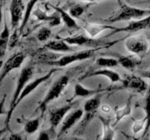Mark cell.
<instances>
[{
    "label": "cell",
    "instance_id": "cell-31",
    "mask_svg": "<svg viewBox=\"0 0 150 140\" xmlns=\"http://www.w3.org/2000/svg\"><path fill=\"white\" fill-rule=\"evenodd\" d=\"M54 128H51L48 130H43L40 132L38 134V139H52V136L55 135V131H54Z\"/></svg>",
    "mask_w": 150,
    "mask_h": 140
},
{
    "label": "cell",
    "instance_id": "cell-16",
    "mask_svg": "<svg viewBox=\"0 0 150 140\" xmlns=\"http://www.w3.org/2000/svg\"><path fill=\"white\" fill-rule=\"evenodd\" d=\"M33 15L37 18L38 20H41V21L48 22V25L51 27H54V26H59L62 23V18L60 17V15L59 14V13L57 11H56L53 15H48L45 12L42 11V10H40L38 7V8H37L34 11Z\"/></svg>",
    "mask_w": 150,
    "mask_h": 140
},
{
    "label": "cell",
    "instance_id": "cell-20",
    "mask_svg": "<svg viewBox=\"0 0 150 140\" xmlns=\"http://www.w3.org/2000/svg\"><path fill=\"white\" fill-rule=\"evenodd\" d=\"M83 29L86 30L89 34V36L95 38L97 35L100 34L103 31L105 30V29H117V27H114L111 26H108V25L104 24H97V23H90L85 22L84 25H83Z\"/></svg>",
    "mask_w": 150,
    "mask_h": 140
},
{
    "label": "cell",
    "instance_id": "cell-26",
    "mask_svg": "<svg viewBox=\"0 0 150 140\" xmlns=\"http://www.w3.org/2000/svg\"><path fill=\"white\" fill-rule=\"evenodd\" d=\"M38 1H40V0H29L28 1L27 4L26 6V10H25V13L24 15H23V20H22L21 24L20 29H19V32L20 33H21L23 29H24V27L26 26V23L29 21V19L30 18L31 14H32V12L33 10L34 7H35V4H37Z\"/></svg>",
    "mask_w": 150,
    "mask_h": 140
},
{
    "label": "cell",
    "instance_id": "cell-35",
    "mask_svg": "<svg viewBox=\"0 0 150 140\" xmlns=\"http://www.w3.org/2000/svg\"><path fill=\"white\" fill-rule=\"evenodd\" d=\"M6 96H7V95L4 94V96H3L2 99H1V101L0 102V115L6 114V112L4 109V102H5Z\"/></svg>",
    "mask_w": 150,
    "mask_h": 140
},
{
    "label": "cell",
    "instance_id": "cell-39",
    "mask_svg": "<svg viewBox=\"0 0 150 140\" xmlns=\"http://www.w3.org/2000/svg\"><path fill=\"white\" fill-rule=\"evenodd\" d=\"M141 77H145V78L150 79V71H144L140 72Z\"/></svg>",
    "mask_w": 150,
    "mask_h": 140
},
{
    "label": "cell",
    "instance_id": "cell-3",
    "mask_svg": "<svg viewBox=\"0 0 150 140\" xmlns=\"http://www.w3.org/2000/svg\"><path fill=\"white\" fill-rule=\"evenodd\" d=\"M119 3H120V9L118 12L111 17L105 19L104 21L109 23H115V22L144 18L150 15V10H144V9L131 7L122 1H120Z\"/></svg>",
    "mask_w": 150,
    "mask_h": 140
},
{
    "label": "cell",
    "instance_id": "cell-25",
    "mask_svg": "<svg viewBox=\"0 0 150 140\" xmlns=\"http://www.w3.org/2000/svg\"><path fill=\"white\" fill-rule=\"evenodd\" d=\"M91 5H92V3H89V4H74L69 9V13L74 18H79L80 16L86 10H87V9Z\"/></svg>",
    "mask_w": 150,
    "mask_h": 140
},
{
    "label": "cell",
    "instance_id": "cell-23",
    "mask_svg": "<svg viewBox=\"0 0 150 140\" xmlns=\"http://www.w3.org/2000/svg\"><path fill=\"white\" fill-rule=\"evenodd\" d=\"M131 99L132 96L129 97L128 101L127 104L123 108L120 109H117L115 112V122L113 124V125H116L122 119L125 118L126 116H128L131 113Z\"/></svg>",
    "mask_w": 150,
    "mask_h": 140
},
{
    "label": "cell",
    "instance_id": "cell-37",
    "mask_svg": "<svg viewBox=\"0 0 150 140\" xmlns=\"http://www.w3.org/2000/svg\"><path fill=\"white\" fill-rule=\"evenodd\" d=\"M8 42L7 40H4L0 38V48H8Z\"/></svg>",
    "mask_w": 150,
    "mask_h": 140
},
{
    "label": "cell",
    "instance_id": "cell-18",
    "mask_svg": "<svg viewBox=\"0 0 150 140\" xmlns=\"http://www.w3.org/2000/svg\"><path fill=\"white\" fill-rule=\"evenodd\" d=\"M117 59L118 60L119 64L127 70L133 71L135 69L137 68L142 64V59L140 57L135 55H117Z\"/></svg>",
    "mask_w": 150,
    "mask_h": 140
},
{
    "label": "cell",
    "instance_id": "cell-24",
    "mask_svg": "<svg viewBox=\"0 0 150 140\" xmlns=\"http://www.w3.org/2000/svg\"><path fill=\"white\" fill-rule=\"evenodd\" d=\"M101 123L103 125V139H113L114 138V129L111 127L110 121L108 120L105 119L102 116L99 117Z\"/></svg>",
    "mask_w": 150,
    "mask_h": 140
},
{
    "label": "cell",
    "instance_id": "cell-13",
    "mask_svg": "<svg viewBox=\"0 0 150 140\" xmlns=\"http://www.w3.org/2000/svg\"><path fill=\"white\" fill-rule=\"evenodd\" d=\"M83 109H77L72 112L71 113L69 114L65 117L64 121L62 123L61 128H60L59 131L57 134V137L60 138L69 129L74 126L79 120L82 118L83 115Z\"/></svg>",
    "mask_w": 150,
    "mask_h": 140
},
{
    "label": "cell",
    "instance_id": "cell-4",
    "mask_svg": "<svg viewBox=\"0 0 150 140\" xmlns=\"http://www.w3.org/2000/svg\"><path fill=\"white\" fill-rule=\"evenodd\" d=\"M70 82V77L67 74L62 75L57 81L52 85L51 88L47 93L46 96L43 99V100L39 104L38 106L36 109V112H41V113L43 114L44 112L46 109L47 105L56 99L59 98L63 90L65 89L67 85Z\"/></svg>",
    "mask_w": 150,
    "mask_h": 140
},
{
    "label": "cell",
    "instance_id": "cell-45",
    "mask_svg": "<svg viewBox=\"0 0 150 140\" xmlns=\"http://www.w3.org/2000/svg\"><path fill=\"white\" fill-rule=\"evenodd\" d=\"M40 1H45V0H40Z\"/></svg>",
    "mask_w": 150,
    "mask_h": 140
},
{
    "label": "cell",
    "instance_id": "cell-30",
    "mask_svg": "<svg viewBox=\"0 0 150 140\" xmlns=\"http://www.w3.org/2000/svg\"><path fill=\"white\" fill-rule=\"evenodd\" d=\"M51 34H52V33H51V31L49 28L42 27L38 32L37 37L40 42H45L48 40V39L51 36Z\"/></svg>",
    "mask_w": 150,
    "mask_h": 140
},
{
    "label": "cell",
    "instance_id": "cell-33",
    "mask_svg": "<svg viewBox=\"0 0 150 140\" xmlns=\"http://www.w3.org/2000/svg\"><path fill=\"white\" fill-rule=\"evenodd\" d=\"M18 42V34L17 29H14L13 34H12L11 36H10V39H9L8 42V49L11 50L13 48L16 47V45H17Z\"/></svg>",
    "mask_w": 150,
    "mask_h": 140
},
{
    "label": "cell",
    "instance_id": "cell-7",
    "mask_svg": "<svg viewBox=\"0 0 150 140\" xmlns=\"http://www.w3.org/2000/svg\"><path fill=\"white\" fill-rule=\"evenodd\" d=\"M26 57V54L25 52L22 51H18L7 58L0 72V86L2 84L4 79L10 71L21 66Z\"/></svg>",
    "mask_w": 150,
    "mask_h": 140
},
{
    "label": "cell",
    "instance_id": "cell-29",
    "mask_svg": "<svg viewBox=\"0 0 150 140\" xmlns=\"http://www.w3.org/2000/svg\"><path fill=\"white\" fill-rule=\"evenodd\" d=\"M40 120L39 118L29 120L25 124L24 131L28 134H33L38 131L40 127Z\"/></svg>",
    "mask_w": 150,
    "mask_h": 140
},
{
    "label": "cell",
    "instance_id": "cell-22",
    "mask_svg": "<svg viewBox=\"0 0 150 140\" xmlns=\"http://www.w3.org/2000/svg\"><path fill=\"white\" fill-rule=\"evenodd\" d=\"M62 54L58 53V52H54L53 51L49 50L47 52H42L40 54H38L37 59L40 63H42L44 64H48L49 63L52 62V61H57L59 58L62 56Z\"/></svg>",
    "mask_w": 150,
    "mask_h": 140
},
{
    "label": "cell",
    "instance_id": "cell-17",
    "mask_svg": "<svg viewBox=\"0 0 150 140\" xmlns=\"http://www.w3.org/2000/svg\"><path fill=\"white\" fill-rule=\"evenodd\" d=\"M43 49L57 52H73L75 50L74 48L70 47V44L66 42L61 38H59L57 40H51L48 42L46 44H45Z\"/></svg>",
    "mask_w": 150,
    "mask_h": 140
},
{
    "label": "cell",
    "instance_id": "cell-5",
    "mask_svg": "<svg viewBox=\"0 0 150 140\" xmlns=\"http://www.w3.org/2000/svg\"><path fill=\"white\" fill-rule=\"evenodd\" d=\"M99 50L100 49L90 48V49L78 51V52H73V53L68 54V55H63L61 58L57 59V61L49 63L48 65L55 66L57 67H64L76 61H83V60L91 58L94 55V53Z\"/></svg>",
    "mask_w": 150,
    "mask_h": 140
},
{
    "label": "cell",
    "instance_id": "cell-40",
    "mask_svg": "<svg viewBox=\"0 0 150 140\" xmlns=\"http://www.w3.org/2000/svg\"><path fill=\"white\" fill-rule=\"evenodd\" d=\"M6 50H7V48H0V59L4 56Z\"/></svg>",
    "mask_w": 150,
    "mask_h": 140
},
{
    "label": "cell",
    "instance_id": "cell-9",
    "mask_svg": "<svg viewBox=\"0 0 150 140\" xmlns=\"http://www.w3.org/2000/svg\"><path fill=\"white\" fill-rule=\"evenodd\" d=\"M79 103L78 101L70 102L69 104L55 108L49 112V121L51 123V128L55 129L59 124L62 121V120L65 118L67 114Z\"/></svg>",
    "mask_w": 150,
    "mask_h": 140
},
{
    "label": "cell",
    "instance_id": "cell-8",
    "mask_svg": "<svg viewBox=\"0 0 150 140\" xmlns=\"http://www.w3.org/2000/svg\"><path fill=\"white\" fill-rule=\"evenodd\" d=\"M149 86L146 83V82L140 76L129 75L125 79L122 81V85L117 90H122V89H127L131 90L139 93H144L147 91Z\"/></svg>",
    "mask_w": 150,
    "mask_h": 140
},
{
    "label": "cell",
    "instance_id": "cell-28",
    "mask_svg": "<svg viewBox=\"0 0 150 140\" xmlns=\"http://www.w3.org/2000/svg\"><path fill=\"white\" fill-rule=\"evenodd\" d=\"M144 110L146 112V116L145 118L146 120V126H145L144 131L143 134V137H144L146 134H148L150 128V84L148 88V90L146 91V100H145V106Z\"/></svg>",
    "mask_w": 150,
    "mask_h": 140
},
{
    "label": "cell",
    "instance_id": "cell-36",
    "mask_svg": "<svg viewBox=\"0 0 150 140\" xmlns=\"http://www.w3.org/2000/svg\"><path fill=\"white\" fill-rule=\"evenodd\" d=\"M9 139H23V136L20 134H12L10 136L8 137Z\"/></svg>",
    "mask_w": 150,
    "mask_h": 140
},
{
    "label": "cell",
    "instance_id": "cell-32",
    "mask_svg": "<svg viewBox=\"0 0 150 140\" xmlns=\"http://www.w3.org/2000/svg\"><path fill=\"white\" fill-rule=\"evenodd\" d=\"M146 123V118L141 120L134 121V123L133 125V131L134 134H138L140 131H142L143 128H145Z\"/></svg>",
    "mask_w": 150,
    "mask_h": 140
},
{
    "label": "cell",
    "instance_id": "cell-15",
    "mask_svg": "<svg viewBox=\"0 0 150 140\" xmlns=\"http://www.w3.org/2000/svg\"><path fill=\"white\" fill-rule=\"evenodd\" d=\"M98 109H83V115L81 118V120L79 123V125L75 129L74 134L77 136L83 135V133L86 131V128L89 124L92 122V120L95 118V115L98 113Z\"/></svg>",
    "mask_w": 150,
    "mask_h": 140
},
{
    "label": "cell",
    "instance_id": "cell-34",
    "mask_svg": "<svg viewBox=\"0 0 150 140\" xmlns=\"http://www.w3.org/2000/svg\"><path fill=\"white\" fill-rule=\"evenodd\" d=\"M10 30H9L8 26H7V20H6L5 16L4 17V28H3L2 32L0 34V38L2 39H4V40L9 41V39H10Z\"/></svg>",
    "mask_w": 150,
    "mask_h": 140
},
{
    "label": "cell",
    "instance_id": "cell-41",
    "mask_svg": "<svg viewBox=\"0 0 150 140\" xmlns=\"http://www.w3.org/2000/svg\"><path fill=\"white\" fill-rule=\"evenodd\" d=\"M109 109V107H108V106H107V105H105V106H103V110L104 112H108L110 110V109Z\"/></svg>",
    "mask_w": 150,
    "mask_h": 140
},
{
    "label": "cell",
    "instance_id": "cell-11",
    "mask_svg": "<svg viewBox=\"0 0 150 140\" xmlns=\"http://www.w3.org/2000/svg\"><path fill=\"white\" fill-rule=\"evenodd\" d=\"M25 6L22 0H12L10 7V23L13 30L17 29L20 22L23 20V13Z\"/></svg>",
    "mask_w": 150,
    "mask_h": 140
},
{
    "label": "cell",
    "instance_id": "cell-19",
    "mask_svg": "<svg viewBox=\"0 0 150 140\" xmlns=\"http://www.w3.org/2000/svg\"><path fill=\"white\" fill-rule=\"evenodd\" d=\"M51 7H52L53 9H54L55 11L58 12L59 14L60 15V17H61L62 18V21L64 23V25H65L67 28H69L70 29H72V30H79L80 27H79V25L77 24L74 18H73L70 13L66 12L64 9L59 7V6L57 5H53V4H51Z\"/></svg>",
    "mask_w": 150,
    "mask_h": 140
},
{
    "label": "cell",
    "instance_id": "cell-44",
    "mask_svg": "<svg viewBox=\"0 0 150 140\" xmlns=\"http://www.w3.org/2000/svg\"><path fill=\"white\" fill-rule=\"evenodd\" d=\"M1 1H4V2H5V0H1Z\"/></svg>",
    "mask_w": 150,
    "mask_h": 140
},
{
    "label": "cell",
    "instance_id": "cell-38",
    "mask_svg": "<svg viewBox=\"0 0 150 140\" xmlns=\"http://www.w3.org/2000/svg\"><path fill=\"white\" fill-rule=\"evenodd\" d=\"M4 1L0 0V23H1L2 18H3V10H2L3 7H4Z\"/></svg>",
    "mask_w": 150,
    "mask_h": 140
},
{
    "label": "cell",
    "instance_id": "cell-43",
    "mask_svg": "<svg viewBox=\"0 0 150 140\" xmlns=\"http://www.w3.org/2000/svg\"><path fill=\"white\" fill-rule=\"evenodd\" d=\"M83 1H98V0H83Z\"/></svg>",
    "mask_w": 150,
    "mask_h": 140
},
{
    "label": "cell",
    "instance_id": "cell-42",
    "mask_svg": "<svg viewBox=\"0 0 150 140\" xmlns=\"http://www.w3.org/2000/svg\"><path fill=\"white\" fill-rule=\"evenodd\" d=\"M7 127H5V128H2V129L0 130V136H1L2 135V134H4L6 131H7Z\"/></svg>",
    "mask_w": 150,
    "mask_h": 140
},
{
    "label": "cell",
    "instance_id": "cell-10",
    "mask_svg": "<svg viewBox=\"0 0 150 140\" xmlns=\"http://www.w3.org/2000/svg\"><path fill=\"white\" fill-rule=\"evenodd\" d=\"M57 70H58L57 69V68L52 69L50 70V71H48L46 74H45V75L35 79V80H33V81H31L29 83H28L27 85L25 86L24 88L23 89V90H22L20 96H19L18 99L16 104H15V107L16 108V106H17L18 105L21 103V101L23 100L25 97H26L28 95L30 94L32 92H33L34 90H35V89H36L40 85L42 84V83H45V82H46L48 79L51 78V76H52L53 74H54V73L57 71Z\"/></svg>",
    "mask_w": 150,
    "mask_h": 140
},
{
    "label": "cell",
    "instance_id": "cell-6",
    "mask_svg": "<svg viewBox=\"0 0 150 140\" xmlns=\"http://www.w3.org/2000/svg\"><path fill=\"white\" fill-rule=\"evenodd\" d=\"M125 47L128 51L143 58L149 49V42L145 36H136L127 38Z\"/></svg>",
    "mask_w": 150,
    "mask_h": 140
},
{
    "label": "cell",
    "instance_id": "cell-2",
    "mask_svg": "<svg viewBox=\"0 0 150 140\" xmlns=\"http://www.w3.org/2000/svg\"><path fill=\"white\" fill-rule=\"evenodd\" d=\"M33 74L34 65L32 62L29 63V64H28L25 67H23L21 69V71L18 79L16 90H15L14 94H13V99H12L11 103H10V109H9L8 112L7 113V118H6L5 120V127H7V128H9V123H10V119H11L12 114H13L14 109H16L15 104H16V102H17L19 96H20L21 93L23 90V89L24 88L25 86L27 85V83L32 78Z\"/></svg>",
    "mask_w": 150,
    "mask_h": 140
},
{
    "label": "cell",
    "instance_id": "cell-21",
    "mask_svg": "<svg viewBox=\"0 0 150 140\" xmlns=\"http://www.w3.org/2000/svg\"><path fill=\"white\" fill-rule=\"evenodd\" d=\"M105 89H89L86 88L81 85L79 83L75 85V90H74V95H73L72 100L77 97H88V96H91L92 95H96L98 93H101Z\"/></svg>",
    "mask_w": 150,
    "mask_h": 140
},
{
    "label": "cell",
    "instance_id": "cell-46",
    "mask_svg": "<svg viewBox=\"0 0 150 140\" xmlns=\"http://www.w3.org/2000/svg\"><path fill=\"white\" fill-rule=\"evenodd\" d=\"M149 38H150V36H149Z\"/></svg>",
    "mask_w": 150,
    "mask_h": 140
},
{
    "label": "cell",
    "instance_id": "cell-27",
    "mask_svg": "<svg viewBox=\"0 0 150 140\" xmlns=\"http://www.w3.org/2000/svg\"><path fill=\"white\" fill-rule=\"evenodd\" d=\"M118 60L114 58H104L100 57L98 58L95 61L96 66L102 67V68H112V67L118 66Z\"/></svg>",
    "mask_w": 150,
    "mask_h": 140
},
{
    "label": "cell",
    "instance_id": "cell-12",
    "mask_svg": "<svg viewBox=\"0 0 150 140\" xmlns=\"http://www.w3.org/2000/svg\"><path fill=\"white\" fill-rule=\"evenodd\" d=\"M150 28V15L146 16L144 18L138 20H133L130 22L127 26L123 28H117L114 29V32H111L108 36L118 33V32H137L144 29Z\"/></svg>",
    "mask_w": 150,
    "mask_h": 140
},
{
    "label": "cell",
    "instance_id": "cell-14",
    "mask_svg": "<svg viewBox=\"0 0 150 140\" xmlns=\"http://www.w3.org/2000/svg\"><path fill=\"white\" fill-rule=\"evenodd\" d=\"M105 76L107 78L109 79L110 81L112 83H117V82H122L121 76L115 71L109 69V68H102V69H96L95 70H89L88 72L83 74L81 78L79 79L80 80H83V79L88 78V77H94V76Z\"/></svg>",
    "mask_w": 150,
    "mask_h": 140
},
{
    "label": "cell",
    "instance_id": "cell-1",
    "mask_svg": "<svg viewBox=\"0 0 150 140\" xmlns=\"http://www.w3.org/2000/svg\"><path fill=\"white\" fill-rule=\"evenodd\" d=\"M108 36V35L105 37L96 39V38L92 37V36H88L84 34H80L75 35V36H67V37L61 38V39L70 44V45L88 47L90 48H99V49L108 48L122 40V39H120L114 41H107L105 39Z\"/></svg>",
    "mask_w": 150,
    "mask_h": 140
}]
</instances>
